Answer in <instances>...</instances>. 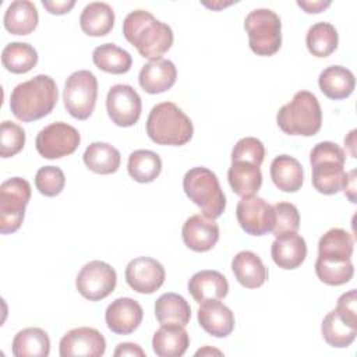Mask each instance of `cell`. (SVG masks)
<instances>
[{
    "label": "cell",
    "mask_w": 357,
    "mask_h": 357,
    "mask_svg": "<svg viewBox=\"0 0 357 357\" xmlns=\"http://www.w3.org/2000/svg\"><path fill=\"white\" fill-rule=\"evenodd\" d=\"M190 346V336L181 325H162L152 337V349L159 357H181Z\"/></svg>",
    "instance_id": "obj_23"
},
{
    "label": "cell",
    "mask_w": 357,
    "mask_h": 357,
    "mask_svg": "<svg viewBox=\"0 0 357 357\" xmlns=\"http://www.w3.org/2000/svg\"><path fill=\"white\" fill-rule=\"evenodd\" d=\"M155 317L160 325L185 326L191 318V307L177 293H165L155 301Z\"/></svg>",
    "instance_id": "obj_28"
},
{
    "label": "cell",
    "mask_w": 357,
    "mask_h": 357,
    "mask_svg": "<svg viewBox=\"0 0 357 357\" xmlns=\"http://www.w3.org/2000/svg\"><path fill=\"white\" fill-rule=\"evenodd\" d=\"M106 109L116 126L131 127L139 120L142 112L141 96L131 85L116 84L107 92Z\"/></svg>",
    "instance_id": "obj_12"
},
{
    "label": "cell",
    "mask_w": 357,
    "mask_h": 357,
    "mask_svg": "<svg viewBox=\"0 0 357 357\" xmlns=\"http://www.w3.org/2000/svg\"><path fill=\"white\" fill-rule=\"evenodd\" d=\"M315 273L321 282L329 286H340L349 283L353 278L354 268L351 259H322L315 261Z\"/></svg>",
    "instance_id": "obj_38"
},
{
    "label": "cell",
    "mask_w": 357,
    "mask_h": 357,
    "mask_svg": "<svg viewBox=\"0 0 357 357\" xmlns=\"http://www.w3.org/2000/svg\"><path fill=\"white\" fill-rule=\"evenodd\" d=\"M357 298H356V290L351 289L346 293H343L339 300H337V305H336V311L347 321H350L351 324H357Z\"/></svg>",
    "instance_id": "obj_43"
},
{
    "label": "cell",
    "mask_w": 357,
    "mask_h": 357,
    "mask_svg": "<svg viewBox=\"0 0 357 357\" xmlns=\"http://www.w3.org/2000/svg\"><path fill=\"white\" fill-rule=\"evenodd\" d=\"M42 4L50 14L61 15L75 6V0H42Z\"/></svg>",
    "instance_id": "obj_44"
},
{
    "label": "cell",
    "mask_w": 357,
    "mask_h": 357,
    "mask_svg": "<svg viewBox=\"0 0 357 357\" xmlns=\"http://www.w3.org/2000/svg\"><path fill=\"white\" fill-rule=\"evenodd\" d=\"M116 283L117 275L114 268L99 259L85 264L75 279L78 293L89 301L106 298L114 290Z\"/></svg>",
    "instance_id": "obj_11"
},
{
    "label": "cell",
    "mask_w": 357,
    "mask_h": 357,
    "mask_svg": "<svg viewBox=\"0 0 357 357\" xmlns=\"http://www.w3.org/2000/svg\"><path fill=\"white\" fill-rule=\"evenodd\" d=\"M198 324L211 336L226 337L234 329V314L219 300H206L198 310Z\"/></svg>",
    "instance_id": "obj_18"
},
{
    "label": "cell",
    "mask_w": 357,
    "mask_h": 357,
    "mask_svg": "<svg viewBox=\"0 0 357 357\" xmlns=\"http://www.w3.org/2000/svg\"><path fill=\"white\" fill-rule=\"evenodd\" d=\"M297 6L301 7V8H304L305 13L312 14V13H321V11H324L325 8H328V7L331 6V1H329V0H326V1H324V0H315V1H303V0H298V1H297Z\"/></svg>",
    "instance_id": "obj_47"
},
{
    "label": "cell",
    "mask_w": 357,
    "mask_h": 357,
    "mask_svg": "<svg viewBox=\"0 0 357 357\" xmlns=\"http://www.w3.org/2000/svg\"><path fill=\"white\" fill-rule=\"evenodd\" d=\"M31 199V184L22 177H11L0 185V231H17L24 220Z\"/></svg>",
    "instance_id": "obj_8"
},
{
    "label": "cell",
    "mask_w": 357,
    "mask_h": 357,
    "mask_svg": "<svg viewBox=\"0 0 357 357\" xmlns=\"http://www.w3.org/2000/svg\"><path fill=\"white\" fill-rule=\"evenodd\" d=\"M273 206L275 223L272 233L275 237L296 233L300 227V213L296 205L290 202H278Z\"/></svg>",
    "instance_id": "obj_39"
},
{
    "label": "cell",
    "mask_w": 357,
    "mask_h": 357,
    "mask_svg": "<svg viewBox=\"0 0 357 357\" xmlns=\"http://www.w3.org/2000/svg\"><path fill=\"white\" fill-rule=\"evenodd\" d=\"M205 354H218V356H222V351L219 350H215V349H211V347H204L201 350H198L195 353V356H205Z\"/></svg>",
    "instance_id": "obj_49"
},
{
    "label": "cell",
    "mask_w": 357,
    "mask_h": 357,
    "mask_svg": "<svg viewBox=\"0 0 357 357\" xmlns=\"http://www.w3.org/2000/svg\"><path fill=\"white\" fill-rule=\"evenodd\" d=\"M11 350L15 357H47L50 353L49 335L40 328H25L14 336Z\"/></svg>",
    "instance_id": "obj_32"
},
{
    "label": "cell",
    "mask_w": 357,
    "mask_h": 357,
    "mask_svg": "<svg viewBox=\"0 0 357 357\" xmlns=\"http://www.w3.org/2000/svg\"><path fill=\"white\" fill-rule=\"evenodd\" d=\"M114 25V11L103 1L86 4L79 15V26L89 36L107 35Z\"/></svg>",
    "instance_id": "obj_27"
},
{
    "label": "cell",
    "mask_w": 357,
    "mask_h": 357,
    "mask_svg": "<svg viewBox=\"0 0 357 357\" xmlns=\"http://www.w3.org/2000/svg\"><path fill=\"white\" fill-rule=\"evenodd\" d=\"M113 354H114V357H123V356H139V357H144L145 351L138 344L126 342V343H120L116 347Z\"/></svg>",
    "instance_id": "obj_45"
},
{
    "label": "cell",
    "mask_w": 357,
    "mask_h": 357,
    "mask_svg": "<svg viewBox=\"0 0 357 357\" xmlns=\"http://www.w3.org/2000/svg\"><path fill=\"white\" fill-rule=\"evenodd\" d=\"M344 162L346 153L337 144L331 141L318 142L310 153L314 188L325 195L339 192L346 177Z\"/></svg>",
    "instance_id": "obj_5"
},
{
    "label": "cell",
    "mask_w": 357,
    "mask_h": 357,
    "mask_svg": "<svg viewBox=\"0 0 357 357\" xmlns=\"http://www.w3.org/2000/svg\"><path fill=\"white\" fill-rule=\"evenodd\" d=\"M106 350L103 335L89 326H79L68 331L60 340L59 353L61 357H99Z\"/></svg>",
    "instance_id": "obj_15"
},
{
    "label": "cell",
    "mask_w": 357,
    "mask_h": 357,
    "mask_svg": "<svg viewBox=\"0 0 357 357\" xmlns=\"http://www.w3.org/2000/svg\"><path fill=\"white\" fill-rule=\"evenodd\" d=\"M127 170L132 180L138 183H151L162 172V159L153 151L137 149L128 156Z\"/></svg>",
    "instance_id": "obj_35"
},
{
    "label": "cell",
    "mask_w": 357,
    "mask_h": 357,
    "mask_svg": "<svg viewBox=\"0 0 357 357\" xmlns=\"http://www.w3.org/2000/svg\"><path fill=\"white\" fill-rule=\"evenodd\" d=\"M85 166L98 174H112L120 167L121 156L117 148L107 142H92L82 155Z\"/></svg>",
    "instance_id": "obj_30"
},
{
    "label": "cell",
    "mask_w": 357,
    "mask_h": 357,
    "mask_svg": "<svg viewBox=\"0 0 357 357\" xmlns=\"http://www.w3.org/2000/svg\"><path fill=\"white\" fill-rule=\"evenodd\" d=\"M25 145V131L21 126L4 120L0 126V155L11 158L17 155Z\"/></svg>",
    "instance_id": "obj_41"
},
{
    "label": "cell",
    "mask_w": 357,
    "mask_h": 357,
    "mask_svg": "<svg viewBox=\"0 0 357 357\" xmlns=\"http://www.w3.org/2000/svg\"><path fill=\"white\" fill-rule=\"evenodd\" d=\"M123 35L144 59L149 60L160 59L174 39L172 28L145 10H134L126 15Z\"/></svg>",
    "instance_id": "obj_1"
},
{
    "label": "cell",
    "mask_w": 357,
    "mask_h": 357,
    "mask_svg": "<svg viewBox=\"0 0 357 357\" xmlns=\"http://www.w3.org/2000/svg\"><path fill=\"white\" fill-rule=\"evenodd\" d=\"M318 85L326 98L339 100L353 93L356 78L354 74L343 66H329L321 71Z\"/></svg>",
    "instance_id": "obj_24"
},
{
    "label": "cell",
    "mask_w": 357,
    "mask_h": 357,
    "mask_svg": "<svg viewBox=\"0 0 357 357\" xmlns=\"http://www.w3.org/2000/svg\"><path fill=\"white\" fill-rule=\"evenodd\" d=\"M250 49L257 56H272L282 45V22L269 8H255L244 20Z\"/></svg>",
    "instance_id": "obj_7"
},
{
    "label": "cell",
    "mask_w": 357,
    "mask_h": 357,
    "mask_svg": "<svg viewBox=\"0 0 357 357\" xmlns=\"http://www.w3.org/2000/svg\"><path fill=\"white\" fill-rule=\"evenodd\" d=\"M144 310L131 297H119L112 301L105 312L107 328L116 335H130L142 322Z\"/></svg>",
    "instance_id": "obj_16"
},
{
    "label": "cell",
    "mask_w": 357,
    "mask_h": 357,
    "mask_svg": "<svg viewBox=\"0 0 357 357\" xmlns=\"http://www.w3.org/2000/svg\"><path fill=\"white\" fill-rule=\"evenodd\" d=\"M59 91L54 79L45 74L18 84L10 96L11 113L21 121H33L47 116L56 106Z\"/></svg>",
    "instance_id": "obj_2"
},
{
    "label": "cell",
    "mask_w": 357,
    "mask_h": 357,
    "mask_svg": "<svg viewBox=\"0 0 357 357\" xmlns=\"http://www.w3.org/2000/svg\"><path fill=\"white\" fill-rule=\"evenodd\" d=\"M126 282L137 293L152 294L163 283L166 272L163 265L151 257H137L126 266Z\"/></svg>",
    "instance_id": "obj_14"
},
{
    "label": "cell",
    "mask_w": 357,
    "mask_h": 357,
    "mask_svg": "<svg viewBox=\"0 0 357 357\" xmlns=\"http://www.w3.org/2000/svg\"><path fill=\"white\" fill-rule=\"evenodd\" d=\"M265 156L264 144L255 137H244L236 142L231 149V162H248L255 166H261Z\"/></svg>",
    "instance_id": "obj_42"
},
{
    "label": "cell",
    "mask_w": 357,
    "mask_h": 357,
    "mask_svg": "<svg viewBox=\"0 0 357 357\" xmlns=\"http://www.w3.org/2000/svg\"><path fill=\"white\" fill-rule=\"evenodd\" d=\"M273 262L282 269L298 268L307 257L305 240L297 233H289L275 238L271 247Z\"/></svg>",
    "instance_id": "obj_21"
},
{
    "label": "cell",
    "mask_w": 357,
    "mask_h": 357,
    "mask_svg": "<svg viewBox=\"0 0 357 357\" xmlns=\"http://www.w3.org/2000/svg\"><path fill=\"white\" fill-rule=\"evenodd\" d=\"M276 121L279 128L289 135H315L322 126V110L317 96L310 91H298L293 99L283 105Z\"/></svg>",
    "instance_id": "obj_4"
},
{
    "label": "cell",
    "mask_w": 357,
    "mask_h": 357,
    "mask_svg": "<svg viewBox=\"0 0 357 357\" xmlns=\"http://www.w3.org/2000/svg\"><path fill=\"white\" fill-rule=\"evenodd\" d=\"M79 142L81 135L75 127L63 121H56L38 132L35 146L42 158L60 159L75 152Z\"/></svg>",
    "instance_id": "obj_10"
},
{
    "label": "cell",
    "mask_w": 357,
    "mask_h": 357,
    "mask_svg": "<svg viewBox=\"0 0 357 357\" xmlns=\"http://www.w3.org/2000/svg\"><path fill=\"white\" fill-rule=\"evenodd\" d=\"M188 291L199 304L206 300H220L229 293V282L220 272L204 269L191 276Z\"/></svg>",
    "instance_id": "obj_20"
},
{
    "label": "cell",
    "mask_w": 357,
    "mask_h": 357,
    "mask_svg": "<svg viewBox=\"0 0 357 357\" xmlns=\"http://www.w3.org/2000/svg\"><path fill=\"white\" fill-rule=\"evenodd\" d=\"M181 237L190 250L195 252H205L212 250L218 243L219 226L215 219L197 213L184 222Z\"/></svg>",
    "instance_id": "obj_17"
},
{
    "label": "cell",
    "mask_w": 357,
    "mask_h": 357,
    "mask_svg": "<svg viewBox=\"0 0 357 357\" xmlns=\"http://www.w3.org/2000/svg\"><path fill=\"white\" fill-rule=\"evenodd\" d=\"M356 132H357L356 130H351L349 132V137L344 138V145H347L350 148V152H351L353 158H356V152H354V135H356Z\"/></svg>",
    "instance_id": "obj_48"
},
{
    "label": "cell",
    "mask_w": 357,
    "mask_h": 357,
    "mask_svg": "<svg viewBox=\"0 0 357 357\" xmlns=\"http://www.w3.org/2000/svg\"><path fill=\"white\" fill-rule=\"evenodd\" d=\"M146 134L158 145L180 146L194 134L192 121L173 102L155 105L146 119Z\"/></svg>",
    "instance_id": "obj_3"
},
{
    "label": "cell",
    "mask_w": 357,
    "mask_h": 357,
    "mask_svg": "<svg viewBox=\"0 0 357 357\" xmlns=\"http://www.w3.org/2000/svg\"><path fill=\"white\" fill-rule=\"evenodd\" d=\"M321 332L325 342L337 349H343L350 346L357 335V324H351L344 319L336 308L329 311L321 325Z\"/></svg>",
    "instance_id": "obj_31"
},
{
    "label": "cell",
    "mask_w": 357,
    "mask_h": 357,
    "mask_svg": "<svg viewBox=\"0 0 357 357\" xmlns=\"http://www.w3.org/2000/svg\"><path fill=\"white\" fill-rule=\"evenodd\" d=\"M66 184V176L57 166H43L35 174L36 190L45 197L59 195Z\"/></svg>",
    "instance_id": "obj_40"
},
{
    "label": "cell",
    "mask_w": 357,
    "mask_h": 357,
    "mask_svg": "<svg viewBox=\"0 0 357 357\" xmlns=\"http://www.w3.org/2000/svg\"><path fill=\"white\" fill-rule=\"evenodd\" d=\"M342 190H343L344 195L350 199V202L356 204V170L346 173Z\"/></svg>",
    "instance_id": "obj_46"
},
{
    "label": "cell",
    "mask_w": 357,
    "mask_h": 357,
    "mask_svg": "<svg viewBox=\"0 0 357 357\" xmlns=\"http://www.w3.org/2000/svg\"><path fill=\"white\" fill-rule=\"evenodd\" d=\"M337 31L331 22H315L307 31L305 45L308 52L315 57H328L332 54L337 47Z\"/></svg>",
    "instance_id": "obj_36"
},
{
    "label": "cell",
    "mask_w": 357,
    "mask_h": 357,
    "mask_svg": "<svg viewBox=\"0 0 357 357\" xmlns=\"http://www.w3.org/2000/svg\"><path fill=\"white\" fill-rule=\"evenodd\" d=\"M98 79L89 70L74 71L66 81L63 102L67 112L77 120H86L96 105Z\"/></svg>",
    "instance_id": "obj_9"
},
{
    "label": "cell",
    "mask_w": 357,
    "mask_h": 357,
    "mask_svg": "<svg viewBox=\"0 0 357 357\" xmlns=\"http://www.w3.org/2000/svg\"><path fill=\"white\" fill-rule=\"evenodd\" d=\"M227 180L234 194L240 197L255 195L262 184L261 169L248 162H231L227 170Z\"/></svg>",
    "instance_id": "obj_29"
},
{
    "label": "cell",
    "mask_w": 357,
    "mask_h": 357,
    "mask_svg": "<svg viewBox=\"0 0 357 357\" xmlns=\"http://www.w3.org/2000/svg\"><path fill=\"white\" fill-rule=\"evenodd\" d=\"M185 195L201 211L202 215L216 219L226 208V197L216 174L204 166L190 169L183 177Z\"/></svg>",
    "instance_id": "obj_6"
},
{
    "label": "cell",
    "mask_w": 357,
    "mask_h": 357,
    "mask_svg": "<svg viewBox=\"0 0 357 357\" xmlns=\"http://www.w3.org/2000/svg\"><path fill=\"white\" fill-rule=\"evenodd\" d=\"M231 271L237 282L247 289L261 287L268 279V271L262 259L252 251L244 250L234 255Z\"/></svg>",
    "instance_id": "obj_22"
},
{
    "label": "cell",
    "mask_w": 357,
    "mask_h": 357,
    "mask_svg": "<svg viewBox=\"0 0 357 357\" xmlns=\"http://www.w3.org/2000/svg\"><path fill=\"white\" fill-rule=\"evenodd\" d=\"M271 178L280 191L296 192L303 185V166L293 156L279 155L271 163Z\"/></svg>",
    "instance_id": "obj_25"
},
{
    "label": "cell",
    "mask_w": 357,
    "mask_h": 357,
    "mask_svg": "<svg viewBox=\"0 0 357 357\" xmlns=\"http://www.w3.org/2000/svg\"><path fill=\"white\" fill-rule=\"evenodd\" d=\"M39 21L36 6L29 0L13 1L3 17L4 28L13 35L31 33Z\"/></svg>",
    "instance_id": "obj_26"
},
{
    "label": "cell",
    "mask_w": 357,
    "mask_h": 357,
    "mask_svg": "<svg viewBox=\"0 0 357 357\" xmlns=\"http://www.w3.org/2000/svg\"><path fill=\"white\" fill-rule=\"evenodd\" d=\"M354 250L353 236L339 227L329 229L318 241V258L322 259H350Z\"/></svg>",
    "instance_id": "obj_33"
},
{
    "label": "cell",
    "mask_w": 357,
    "mask_h": 357,
    "mask_svg": "<svg viewBox=\"0 0 357 357\" xmlns=\"http://www.w3.org/2000/svg\"><path fill=\"white\" fill-rule=\"evenodd\" d=\"M93 64L110 74H126L132 64L131 54L114 43H103L92 53Z\"/></svg>",
    "instance_id": "obj_34"
},
{
    "label": "cell",
    "mask_w": 357,
    "mask_h": 357,
    "mask_svg": "<svg viewBox=\"0 0 357 357\" xmlns=\"http://www.w3.org/2000/svg\"><path fill=\"white\" fill-rule=\"evenodd\" d=\"M236 216L241 229L251 236H264L273 229V206L257 195L243 197L236 206Z\"/></svg>",
    "instance_id": "obj_13"
},
{
    "label": "cell",
    "mask_w": 357,
    "mask_h": 357,
    "mask_svg": "<svg viewBox=\"0 0 357 357\" xmlns=\"http://www.w3.org/2000/svg\"><path fill=\"white\" fill-rule=\"evenodd\" d=\"M1 63L7 71L25 74L38 63V52L25 42H11L1 52Z\"/></svg>",
    "instance_id": "obj_37"
},
{
    "label": "cell",
    "mask_w": 357,
    "mask_h": 357,
    "mask_svg": "<svg viewBox=\"0 0 357 357\" xmlns=\"http://www.w3.org/2000/svg\"><path fill=\"white\" fill-rule=\"evenodd\" d=\"M177 78V68L167 59L149 60L142 66L138 82L146 93H162L170 89Z\"/></svg>",
    "instance_id": "obj_19"
}]
</instances>
